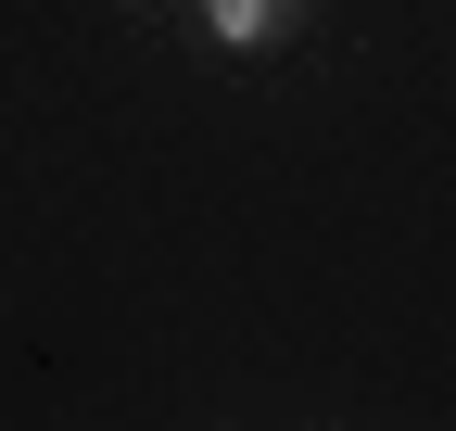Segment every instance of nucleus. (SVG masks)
<instances>
[{
  "instance_id": "f257e3e1",
  "label": "nucleus",
  "mask_w": 456,
  "mask_h": 431,
  "mask_svg": "<svg viewBox=\"0 0 456 431\" xmlns=\"http://www.w3.org/2000/svg\"><path fill=\"white\" fill-rule=\"evenodd\" d=\"M279 13H292V0H203V26H216L228 51H254V38H266Z\"/></svg>"
}]
</instances>
